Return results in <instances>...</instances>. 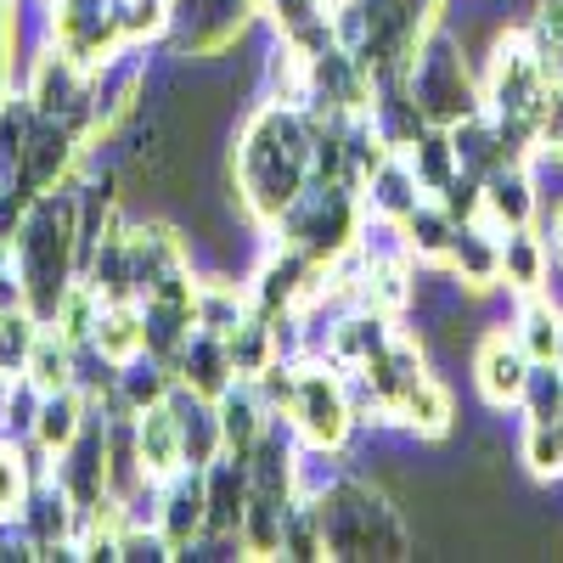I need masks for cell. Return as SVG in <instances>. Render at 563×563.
Wrapping results in <instances>:
<instances>
[{
  "label": "cell",
  "instance_id": "cell-11",
  "mask_svg": "<svg viewBox=\"0 0 563 563\" xmlns=\"http://www.w3.org/2000/svg\"><path fill=\"white\" fill-rule=\"evenodd\" d=\"M536 214H541V198H536V180H530V158L501 164L479 180V220L485 225L525 231V225H536Z\"/></svg>",
  "mask_w": 563,
  "mask_h": 563
},
{
  "label": "cell",
  "instance_id": "cell-5",
  "mask_svg": "<svg viewBox=\"0 0 563 563\" xmlns=\"http://www.w3.org/2000/svg\"><path fill=\"white\" fill-rule=\"evenodd\" d=\"M552 68L536 57V45L525 40V29H507L496 34L490 45V74H485V113L512 124V130H525L536 141V113L547 102V90H552Z\"/></svg>",
  "mask_w": 563,
  "mask_h": 563
},
{
  "label": "cell",
  "instance_id": "cell-19",
  "mask_svg": "<svg viewBox=\"0 0 563 563\" xmlns=\"http://www.w3.org/2000/svg\"><path fill=\"white\" fill-rule=\"evenodd\" d=\"M85 422H90V400H85L79 384H74V389H57V395H40V411H34L29 440H34L40 456H63V451L79 440Z\"/></svg>",
  "mask_w": 563,
  "mask_h": 563
},
{
  "label": "cell",
  "instance_id": "cell-10",
  "mask_svg": "<svg viewBox=\"0 0 563 563\" xmlns=\"http://www.w3.org/2000/svg\"><path fill=\"white\" fill-rule=\"evenodd\" d=\"M260 12V0H192L180 18H186V34H180V52H192V57H220L231 52L249 23Z\"/></svg>",
  "mask_w": 563,
  "mask_h": 563
},
{
  "label": "cell",
  "instance_id": "cell-25",
  "mask_svg": "<svg viewBox=\"0 0 563 563\" xmlns=\"http://www.w3.org/2000/svg\"><path fill=\"white\" fill-rule=\"evenodd\" d=\"M400 238H406V254H411V260L445 265L451 238H456V220L440 209V198H422V203H417V209L400 220Z\"/></svg>",
  "mask_w": 563,
  "mask_h": 563
},
{
  "label": "cell",
  "instance_id": "cell-34",
  "mask_svg": "<svg viewBox=\"0 0 563 563\" xmlns=\"http://www.w3.org/2000/svg\"><path fill=\"white\" fill-rule=\"evenodd\" d=\"M333 7H361V0H333Z\"/></svg>",
  "mask_w": 563,
  "mask_h": 563
},
{
  "label": "cell",
  "instance_id": "cell-27",
  "mask_svg": "<svg viewBox=\"0 0 563 563\" xmlns=\"http://www.w3.org/2000/svg\"><path fill=\"white\" fill-rule=\"evenodd\" d=\"M40 333H45V321L29 305H7V310H0V378H7V384L29 372V355H34Z\"/></svg>",
  "mask_w": 563,
  "mask_h": 563
},
{
  "label": "cell",
  "instance_id": "cell-15",
  "mask_svg": "<svg viewBox=\"0 0 563 563\" xmlns=\"http://www.w3.org/2000/svg\"><path fill=\"white\" fill-rule=\"evenodd\" d=\"M135 451H141V467H147V479L164 485L186 467V440H180V411H175V395L135 411Z\"/></svg>",
  "mask_w": 563,
  "mask_h": 563
},
{
  "label": "cell",
  "instance_id": "cell-24",
  "mask_svg": "<svg viewBox=\"0 0 563 563\" xmlns=\"http://www.w3.org/2000/svg\"><path fill=\"white\" fill-rule=\"evenodd\" d=\"M406 164H411V175H417V186H422V192H440V186H451L456 180V147H451V130H440V124H422L411 141H406Z\"/></svg>",
  "mask_w": 563,
  "mask_h": 563
},
{
  "label": "cell",
  "instance_id": "cell-12",
  "mask_svg": "<svg viewBox=\"0 0 563 563\" xmlns=\"http://www.w3.org/2000/svg\"><path fill=\"white\" fill-rule=\"evenodd\" d=\"M74 141H79V130H68L63 119H40V124H34L29 147H23V164H18V186H23L29 198L57 192V186L68 180L74 153H79Z\"/></svg>",
  "mask_w": 563,
  "mask_h": 563
},
{
  "label": "cell",
  "instance_id": "cell-28",
  "mask_svg": "<svg viewBox=\"0 0 563 563\" xmlns=\"http://www.w3.org/2000/svg\"><path fill=\"white\" fill-rule=\"evenodd\" d=\"M395 417L406 422L411 434L440 440V434L451 429V389H445V384H434V378H417V384L406 389V400L395 406Z\"/></svg>",
  "mask_w": 563,
  "mask_h": 563
},
{
  "label": "cell",
  "instance_id": "cell-14",
  "mask_svg": "<svg viewBox=\"0 0 563 563\" xmlns=\"http://www.w3.org/2000/svg\"><path fill=\"white\" fill-rule=\"evenodd\" d=\"M23 97L34 102L40 119H68V113L85 102V68H79L68 52H57V45H45V52L29 63Z\"/></svg>",
  "mask_w": 563,
  "mask_h": 563
},
{
  "label": "cell",
  "instance_id": "cell-4",
  "mask_svg": "<svg viewBox=\"0 0 563 563\" xmlns=\"http://www.w3.org/2000/svg\"><path fill=\"white\" fill-rule=\"evenodd\" d=\"M406 85H411V97H417V113L429 119V124H440V130H451L467 113L485 108V90L474 85V74H467V63H462V40H451L440 29H429V34H422V45L411 52Z\"/></svg>",
  "mask_w": 563,
  "mask_h": 563
},
{
  "label": "cell",
  "instance_id": "cell-3",
  "mask_svg": "<svg viewBox=\"0 0 563 563\" xmlns=\"http://www.w3.org/2000/svg\"><path fill=\"white\" fill-rule=\"evenodd\" d=\"M327 558H406V525L400 512L361 479H333L321 496H310Z\"/></svg>",
  "mask_w": 563,
  "mask_h": 563
},
{
  "label": "cell",
  "instance_id": "cell-29",
  "mask_svg": "<svg viewBox=\"0 0 563 563\" xmlns=\"http://www.w3.org/2000/svg\"><path fill=\"white\" fill-rule=\"evenodd\" d=\"M23 378L40 389V395H57V389H74L79 378H74V344L63 339V333H40V344H34V355H29V372Z\"/></svg>",
  "mask_w": 563,
  "mask_h": 563
},
{
  "label": "cell",
  "instance_id": "cell-33",
  "mask_svg": "<svg viewBox=\"0 0 563 563\" xmlns=\"http://www.w3.org/2000/svg\"><path fill=\"white\" fill-rule=\"evenodd\" d=\"M541 243H547V260H552V271L563 276V203L552 209V220H547V238H541Z\"/></svg>",
  "mask_w": 563,
  "mask_h": 563
},
{
  "label": "cell",
  "instance_id": "cell-26",
  "mask_svg": "<svg viewBox=\"0 0 563 563\" xmlns=\"http://www.w3.org/2000/svg\"><path fill=\"white\" fill-rule=\"evenodd\" d=\"M552 260H547V243L536 238V225L525 231H501V282L512 294H536L547 282Z\"/></svg>",
  "mask_w": 563,
  "mask_h": 563
},
{
  "label": "cell",
  "instance_id": "cell-20",
  "mask_svg": "<svg viewBox=\"0 0 563 563\" xmlns=\"http://www.w3.org/2000/svg\"><path fill=\"white\" fill-rule=\"evenodd\" d=\"M90 350H97L108 366H130L135 355H147V321H141L135 299L102 305L97 327H90Z\"/></svg>",
  "mask_w": 563,
  "mask_h": 563
},
{
  "label": "cell",
  "instance_id": "cell-32",
  "mask_svg": "<svg viewBox=\"0 0 563 563\" xmlns=\"http://www.w3.org/2000/svg\"><path fill=\"white\" fill-rule=\"evenodd\" d=\"M525 40L536 45V57H541L552 74H563V0H541L536 18H530V29H525Z\"/></svg>",
  "mask_w": 563,
  "mask_h": 563
},
{
  "label": "cell",
  "instance_id": "cell-18",
  "mask_svg": "<svg viewBox=\"0 0 563 563\" xmlns=\"http://www.w3.org/2000/svg\"><path fill=\"white\" fill-rule=\"evenodd\" d=\"M445 265L467 282V288H490V282H501V231L485 225L479 214L456 220V238H451Z\"/></svg>",
  "mask_w": 563,
  "mask_h": 563
},
{
  "label": "cell",
  "instance_id": "cell-2",
  "mask_svg": "<svg viewBox=\"0 0 563 563\" xmlns=\"http://www.w3.org/2000/svg\"><path fill=\"white\" fill-rule=\"evenodd\" d=\"M12 265L23 282V305L52 321L63 294L79 276V203L74 192H40L23 214V225L12 231Z\"/></svg>",
  "mask_w": 563,
  "mask_h": 563
},
{
  "label": "cell",
  "instance_id": "cell-16",
  "mask_svg": "<svg viewBox=\"0 0 563 563\" xmlns=\"http://www.w3.org/2000/svg\"><path fill=\"white\" fill-rule=\"evenodd\" d=\"M169 372H175V384H180L186 395H198V400H220L231 384H238L231 355H225V339H214V333H192V339H186V344L175 350Z\"/></svg>",
  "mask_w": 563,
  "mask_h": 563
},
{
  "label": "cell",
  "instance_id": "cell-7",
  "mask_svg": "<svg viewBox=\"0 0 563 563\" xmlns=\"http://www.w3.org/2000/svg\"><path fill=\"white\" fill-rule=\"evenodd\" d=\"M124 254H130V288L141 305L153 299H192V254L175 225H124Z\"/></svg>",
  "mask_w": 563,
  "mask_h": 563
},
{
  "label": "cell",
  "instance_id": "cell-22",
  "mask_svg": "<svg viewBox=\"0 0 563 563\" xmlns=\"http://www.w3.org/2000/svg\"><path fill=\"white\" fill-rule=\"evenodd\" d=\"M249 316H254L249 288H238V282H225V276H203V282H192V321H198V333L225 339L231 327H243Z\"/></svg>",
  "mask_w": 563,
  "mask_h": 563
},
{
  "label": "cell",
  "instance_id": "cell-9",
  "mask_svg": "<svg viewBox=\"0 0 563 563\" xmlns=\"http://www.w3.org/2000/svg\"><path fill=\"white\" fill-rule=\"evenodd\" d=\"M203 519H209V485H203V467H180L175 479L158 485V507H153V530L158 541L175 552H186L198 536H203Z\"/></svg>",
  "mask_w": 563,
  "mask_h": 563
},
{
  "label": "cell",
  "instance_id": "cell-23",
  "mask_svg": "<svg viewBox=\"0 0 563 563\" xmlns=\"http://www.w3.org/2000/svg\"><path fill=\"white\" fill-rule=\"evenodd\" d=\"M512 339L525 344V355L541 366V361H558L563 355V310L536 288V294H519V321H512Z\"/></svg>",
  "mask_w": 563,
  "mask_h": 563
},
{
  "label": "cell",
  "instance_id": "cell-21",
  "mask_svg": "<svg viewBox=\"0 0 563 563\" xmlns=\"http://www.w3.org/2000/svg\"><path fill=\"white\" fill-rule=\"evenodd\" d=\"M366 214H378V220H406L422 198H429V192H422V186H417V175H411V164H406V153H389L378 169H372L366 180Z\"/></svg>",
  "mask_w": 563,
  "mask_h": 563
},
{
  "label": "cell",
  "instance_id": "cell-13",
  "mask_svg": "<svg viewBox=\"0 0 563 563\" xmlns=\"http://www.w3.org/2000/svg\"><path fill=\"white\" fill-rule=\"evenodd\" d=\"M530 355H525V344L512 339V333H485V344H479V355H474V378H479V395L496 406V411H507V406H519L525 400V384H530Z\"/></svg>",
  "mask_w": 563,
  "mask_h": 563
},
{
  "label": "cell",
  "instance_id": "cell-6",
  "mask_svg": "<svg viewBox=\"0 0 563 563\" xmlns=\"http://www.w3.org/2000/svg\"><path fill=\"white\" fill-rule=\"evenodd\" d=\"M282 417L294 422L310 451H344V440L355 429L344 372L333 361H294V400H288Z\"/></svg>",
  "mask_w": 563,
  "mask_h": 563
},
{
  "label": "cell",
  "instance_id": "cell-17",
  "mask_svg": "<svg viewBox=\"0 0 563 563\" xmlns=\"http://www.w3.org/2000/svg\"><path fill=\"white\" fill-rule=\"evenodd\" d=\"M271 406H265V395L254 389V378H238L220 400H214V422H220V451L225 456H249L254 451V440L271 429Z\"/></svg>",
  "mask_w": 563,
  "mask_h": 563
},
{
  "label": "cell",
  "instance_id": "cell-31",
  "mask_svg": "<svg viewBox=\"0 0 563 563\" xmlns=\"http://www.w3.org/2000/svg\"><path fill=\"white\" fill-rule=\"evenodd\" d=\"M29 496H34V462H23L18 440L7 434V440H0V525L23 519Z\"/></svg>",
  "mask_w": 563,
  "mask_h": 563
},
{
  "label": "cell",
  "instance_id": "cell-30",
  "mask_svg": "<svg viewBox=\"0 0 563 563\" xmlns=\"http://www.w3.org/2000/svg\"><path fill=\"white\" fill-rule=\"evenodd\" d=\"M519 451L536 479H563V417H530Z\"/></svg>",
  "mask_w": 563,
  "mask_h": 563
},
{
  "label": "cell",
  "instance_id": "cell-1",
  "mask_svg": "<svg viewBox=\"0 0 563 563\" xmlns=\"http://www.w3.org/2000/svg\"><path fill=\"white\" fill-rule=\"evenodd\" d=\"M310 141L316 124L305 108H254L238 130V147H231V203L249 209L260 225H276L310 186Z\"/></svg>",
  "mask_w": 563,
  "mask_h": 563
},
{
  "label": "cell",
  "instance_id": "cell-8",
  "mask_svg": "<svg viewBox=\"0 0 563 563\" xmlns=\"http://www.w3.org/2000/svg\"><path fill=\"white\" fill-rule=\"evenodd\" d=\"M52 45H57V52H68L85 74H97L102 63H113V52L124 45L113 0H57Z\"/></svg>",
  "mask_w": 563,
  "mask_h": 563
}]
</instances>
